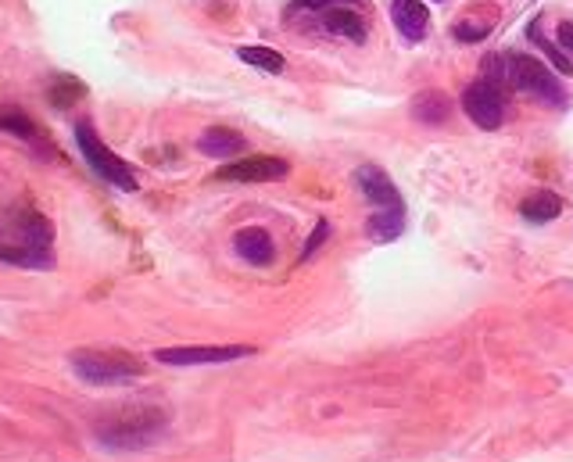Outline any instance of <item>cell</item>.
<instances>
[{
  "instance_id": "cell-1",
  "label": "cell",
  "mask_w": 573,
  "mask_h": 462,
  "mask_svg": "<svg viewBox=\"0 0 573 462\" xmlns=\"http://www.w3.org/2000/svg\"><path fill=\"white\" fill-rule=\"evenodd\" d=\"M165 427H169V416L162 409L133 405V409L112 412L108 420H101L94 434L108 452H140V448H151L154 441H162Z\"/></svg>"
},
{
  "instance_id": "cell-2",
  "label": "cell",
  "mask_w": 573,
  "mask_h": 462,
  "mask_svg": "<svg viewBox=\"0 0 573 462\" xmlns=\"http://www.w3.org/2000/svg\"><path fill=\"white\" fill-rule=\"evenodd\" d=\"M69 362L76 369V377L94 387H126L144 377V362L133 359L129 351L115 348H79L72 351Z\"/></svg>"
},
{
  "instance_id": "cell-3",
  "label": "cell",
  "mask_w": 573,
  "mask_h": 462,
  "mask_svg": "<svg viewBox=\"0 0 573 462\" xmlns=\"http://www.w3.org/2000/svg\"><path fill=\"white\" fill-rule=\"evenodd\" d=\"M72 133H76V147H79V154L86 158V165H90V169H94L104 183H112V187L126 190V194H133V190L140 187V183H137V172H133V165L122 162L119 154H115L112 147L104 144L101 137H97L94 122H90V119H79Z\"/></svg>"
},
{
  "instance_id": "cell-4",
  "label": "cell",
  "mask_w": 573,
  "mask_h": 462,
  "mask_svg": "<svg viewBox=\"0 0 573 462\" xmlns=\"http://www.w3.org/2000/svg\"><path fill=\"white\" fill-rule=\"evenodd\" d=\"M509 69H513V79H509V83H513L516 90L531 94L534 101L548 104V108H566L563 83L552 76V69H548L545 61L527 58V54H513V58H509Z\"/></svg>"
},
{
  "instance_id": "cell-5",
  "label": "cell",
  "mask_w": 573,
  "mask_h": 462,
  "mask_svg": "<svg viewBox=\"0 0 573 462\" xmlns=\"http://www.w3.org/2000/svg\"><path fill=\"white\" fill-rule=\"evenodd\" d=\"M255 355L251 344H183V348L154 351L162 366H215V362H237Z\"/></svg>"
},
{
  "instance_id": "cell-6",
  "label": "cell",
  "mask_w": 573,
  "mask_h": 462,
  "mask_svg": "<svg viewBox=\"0 0 573 462\" xmlns=\"http://www.w3.org/2000/svg\"><path fill=\"white\" fill-rule=\"evenodd\" d=\"M287 176H291V162L273 158V154H248L219 169V180L226 183H276Z\"/></svg>"
},
{
  "instance_id": "cell-7",
  "label": "cell",
  "mask_w": 573,
  "mask_h": 462,
  "mask_svg": "<svg viewBox=\"0 0 573 462\" xmlns=\"http://www.w3.org/2000/svg\"><path fill=\"white\" fill-rule=\"evenodd\" d=\"M462 112L470 115L480 129H498L505 119V104H502V94H498V86L488 83V79H477L462 90Z\"/></svg>"
},
{
  "instance_id": "cell-8",
  "label": "cell",
  "mask_w": 573,
  "mask_h": 462,
  "mask_svg": "<svg viewBox=\"0 0 573 462\" xmlns=\"http://www.w3.org/2000/svg\"><path fill=\"white\" fill-rule=\"evenodd\" d=\"M355 183H359L369 205H377V212H405L402 194H398V187H394L391 176L380 165H359L355 169Z\"/></svg>"
},
{
  "instance_id": "cell-9",
  "label": "cell",
  "mask_w": 573,
  "mask_h": 462,
  "mask_svg": "<svg viewBox=\"0 0 573 462\" xmlns=\"http://www.w3.org/2000/svg\"><path fill=\"white\" fill-rule=\"evenodd\" d=\"M11 226H15V240L22 248L51 251L54 233H51V223H47L40 212H33V208H18V212L11 215Z\"/></svg>"
},
{
  "instance_id": "cell-10",
  "label": "cell",
  "mask_w": 573,
  "mask_h": 462,
  "mask_svg": "<svg viewBox=\"0 0 573 462\" xmlns=\"http://www.w3.org/2000/svg\"><path fill=\"white\" fill-rule=\"evenodd\" d=\"M391 22L398 26V33L405 40H423L427 36V26H430V11L427 4L420 0H391Z\"/></svg>"
},
{
  "instance_id": "cell-11",
  "label": "cell",
  "mask_w": 573,
  "mask_h": 462,
  "mask_svg": "<svg viewBox=\"0 0 573 462\" xmlns=\"http://www.w3.org/2000/svg\"><path fill=\"white\" fill-rule=\"evenodd\" d=\"M244 147H248V140L230 126H208L205 133L197 137V151L208 154V158H219V162H223V158H237Z\"/></svg>"
},
{
  "instance_id": "cell-12",
  "label": "cell",
  "mask_w": 573,
  "mask_h": 462,
  "mask_svg": "<svg viewBox=\"0 0 573 462\" xmlns=\"http://www.w3.org/2000/svg\"><path fill=\"white\" fill-rule=\"evenodd\" d=\"M233 251H237L244 262H251V266H269L276 248H273V237H269L262 226H248V230H237Z\"/></svg>"
},
{
  "instance_id": "cell-13",
  "label": "cell",
  "mask_w": 573,
  "mask_h": 462,
  "mask_svg": "<svg viewBox=\"0 0 573 462\" xmlns=\"http://www.w3.org/2000/svg\"><path fill=\"white\" fill-rule=\"evenodd\" d=\"M559 212H563V197L552 194V190H538V194L523 197V205H520V215L531 219V223H552Z\"/></svg>"
},
{
  "instance_id": "cell-14",
  "label": "cell",
  "mask_w": 573,
  "mask_h": 462,
  "mask_svg": "<svg viewBox=\"0 0 573 462\" xmlns=\"http://www.w3.org/2000/svg\"><path fill=\"white\" fill-rule=\"evenodd\" d=\"M323 26L330 29V33H341L348 36L351 43H362L366 40V22H362V15L355 8H334L323 15Z\"/></svg>"
},
{
  "instance_id": "cell-15",
  "label": "cell",
  "mask_w": 573,
  "mask_h": 462,
  "mask_svg": "<svg viewBox=\"0 0 573 462\" xmlns=\"http://www.w3.org/2000/svg\"><path fill=\"white\" fill-rule=\"evenodd\" d=\"M412 115L420 122H427V126H441V122L452 115V104H448V97L441 94V90H423V94L412 101Z\"/></svg>"
},
{
  "instance_id": "cell-16",
  "label": "cell",
  "mask_w": 573,
  "mask_h": 462,
  "mask_svg": "<svg viewBox=\"0 0 573 462\" xmlns=\"http://www.w3.org/2000/svg\"><path fill=\"white\" fill-rule=\"evenodd\" d=\"M0 129H4V133H15V137L26 140V144L51 147V144H47V137L36 129V122L29 119V115H22V112H0Z\"/></svg>"
},
{
  "instance_id": "cell-17",
  "label": "cell",
  "mask_w": 573,
  "mask_h": 462,
  "mask_svg": "<svg viewBox=\"0 0 573 462\" xmlns=\"http://www.w3.org/2000/svg\"><path fill=\"white\" fill-rule=\"evenodd\" d=\"M369 237L380 240V244H387V240H398L405 230V212H373L366 223Z\"/></svg>"
},
{
  "instance_id": "cell-18",
  "label": "cell",
  "mask_w": 573,
  "mask_h": 462,
  "mask_svg": "<svg viewBox=\"0 0 573 462\" xmlns=\"http://www.w3.org/2000/svg\"><path fill=\"white\" fill-rule=\"evenodd\" d=\"M237 58L244 61V65H251V69L273 72V76H280V72L287 69V61H283V54H280V51H273V47H240Z\"/></svg>"
},
{
  "instance_id": "cell-19",
  "label": "cell",
  "mask_w": 573,
  "mask_h": 462,
  "mask_svg": "<svg viewBox=\"0 0 573 462\" xmlns=\"http://www.w3.org/2000/svg\"><path fill=\"white\" fill-rule=\"evenodd\" d=\"M0 262H11V266H33V269H51V251H33V248H22V244H11L4 248L0 244Z\"/></svg>"
},
{
  "instance_id": "cell-20",
  "label": "cell",
  "mask_w": 573,
  "mask_h": 462,
  "mask_svg": "<svg viewBox=\"0 0 573 462\" xmlns=\"http://www.w3.org/2000/svg\"><path fill=\"white\" fill-rule=\"evenodd\" d=\"M83 94H86V86L79 83V79L61 76L58 83H54V90H51V104H58V108H69V104L79 101Z\"/></svg>"
},
{
  "instance_id": "cell-21",
  "label": "cell",
  "mask_w": 573,
  "mask_h": 462,
  "mask_svg": "<svg viewBox=\"0 0 573 462\" xmlns=\"http://www.w3.org/2000/svg\"><path fill=\"white\" fill-rule=\"evenodd\" d=\"M531 40H534V43H538L541 51H545V58H548V61H552V65H556V69H559V72H563V76H573V61H570V58H566V54H563V51H559V47H552V43H548V40H545V36H541V33H538V26H531Z\"/></svg>"
},
{
  "instance_id": "cell-22",
  "label": "cell",
  "mask_w": 573,
  "mask_h": 462,
  "mask_svg": "<svg viewBox=\"0 0 573 462\" xmlns=\"http://www.w3.org/2000/svg\"><path fill=\"white\" fill-rule=\"evenodd\" d=\"M455 40L459 43H477L488 36V22H473V18H466V22H455Z\"/></svg>"
},
{
  "instance_id": "cell-23",
  "label": "cell",
  "mask_w": 573,
  "mask_h": 462,
  "mask_svg": "<svg viewBox=\"0 0 573 462\" xmlns=\"http://www.w3.org/2000/svg\"><path fill=\"white\" fill-rule=\"evenodd\" d=\"M359 0H294L298 11H334V8H351Z\"/></svg>"
},
{
  "instance_id": "cell-24",
  "label": "cell",
  "mask_w": 573,
  "mask_h": 462,
  "mask_svg": "<svg viewBox=\"0 0 573 462\" xmlns=\"http://www.w3.org/2000/svg\"><path fill=\"white\" fill-rule=\"evenodd\" d=\"M326 237H330V223H326V219H319V223H316V233H312V240H308L305 248H301V262H308V258L316 255V248H319V244H323Z\"/></svg>"
},
{
  "instance_id": "cell-25",
  "label": "cell",
  "mask_w": 573,
  "mask_h": 462,
  "mask_svg": "<svg viewBox=\"0 0 573 462\" xmlns=\"http://www.w3.org/2000/svg\"><path fill=\"white\" fill-rule=\"evenodd\" d=\"M556 40H559V47H563V51H573V22H559Z\"/></svg>"
}]
</instances>
